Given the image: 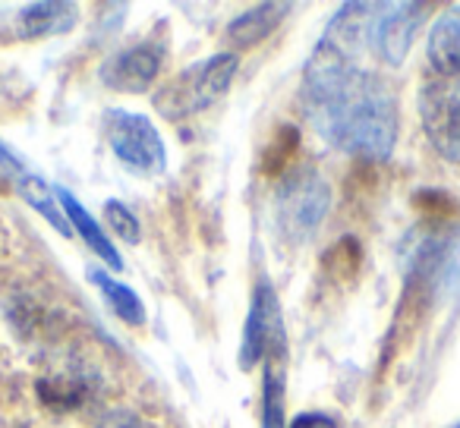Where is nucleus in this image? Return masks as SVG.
Returning <instances> with one entry per match:
<instances>
[{"label": "nucleus", "instance_id": "obj_13", "mask_svg": "<svg viewBox=\"0 0 460 428\" xmlns=\"http://www.w3.org/2000/svg\"><path fill=\"white\" fill-rule=\"evenodd\" d=\"M290 13V4H259V7L240 13L237 20L227 26V41L237 48H256L262 45L269 35L278 32L284 16Z\"/></svg>", "mask_w": 460, "mask_h": 428}, {"label": "nucleus", "instance_id": "obj_3", "mask_svg": "<svg viewBox=\"0 0 460 428\" xmlns=\"http://www.w3.org/2000/svg\"><path fill=\"white\" fill-rule=\"evenodd\" d=\"M275 205L281 233L294 243H303L325 221L328 208H332V186L315 167H300L284 177Z\"/></svg>", "mask_w": 460, "mask_h": 428}, {"label": "nucleus", "instance_id": "obj_7", "mask_svg": "<svg viewBox=\"0 0 460 428\" xmlns=\"http://www.w3.org/2000/svg\"><path fill=\"white\" fill-rule=\"evenodd\" d=\"M426 4H382L378 16L369 22V45L388 66H401L407 60L416 32L426 22Z\"/></svg>", "mask_w": 460, "mask_h": 428}, {"label": "nucleus", "instance_id": "obj_5", "mask_svg": "<svg viewBox=\"0 0 460 428\" xmlns=\"http://www.w3.org/2000/svg\"><path fill=\"white\" fill-rule=\"evenodd\" d=\"M104 135L111 152L120 164L142 177H161L167 170V152L161 133L148 117L136 110H108L104 114Z\"/></svg>", "mask_w": 460, "mask_h": 428}, {"label": "nucleus", "instance_id": "obj_17", "mask_svg": "<svg viewBox=\"0 0 460 428\" xmlns=\"http://www.w3.org/2000/svg\"><path fill=\"white\" fill-rule=\"evenodd\" d=\"M296 148H300V133H296L294 127H284L281 133H278L275 139H271L269 152H265V158H262L265 173H281V170H288L290 161H294V154H296Z\"/></svg>", "mask_w": 460, "mask_h": 428}, {"label": "nucleus", "instance_id": "obj_9", "mask_svg": "<svg viewBox=\"0 0 460 428\" xmlns=\"http://www.w3.org/2000/svg\"><path fill=\"white\" fill-rule=\"evenodd\" d=\"M0 170L7 173L10 179H13L16 192H20L22 198H26L29 205H32L35 211H39L41 218L48 221V224L54 227L58 233H64V237H70L73 227L70 221L64 218V211L58 208V196H54V186H48L45 179L39 177V173L32 170V167L26 164V161L20 158V154L10 152L4 142H0Z\"/></svg>", "mask_w": 460, "mask_h": 428}, {"label": "nucleus", "instance_id": "obj_15", "mask_svg": "<svg viewBox=\"0 0 460 428\" xmlns=\"http://www.w3.org/2000/svg\"><path fill=\"white\" fill-rule=\"evenodd\" d=\"M262 428H284V369L278 362L262 365Z\"/></svg>", "mask_w": 460, "mask_h": 428}, {"label": "nucleus", "instance_id": "obj_11", "mask_svg": "<svg viewBox=\"0 0 460 428\" xmlns=\"http://www.w3.org/2000/svg\"><path fill=\"white\" fill-rule=\"evenodd\" d=\"M79 20L76 4H64V0H54V4H29L16 16V35L22 41L35 39H51V35L70 32Z\"/></svg>", "mask_w": 460, "mask_h": 428}, {"label": "nucleus", "instance_id": "obj_16", "mask_svg": "<svg viewBox=\"0 0 460 428\" xmlns=\"http://www.w3.org/2000/svg\"><path fill=\"white\" fill-rule=\"evenodd\" d=\"M359 258H363L359 256V240L344 237L325 252L322 268H325L332 277H347V281H350V277H357V271H359Z\"/></svg>", "mask_w": 460, "mask_h": 428}, {"label": "nucleus", "instance_id": "obj_10", "mask_svg": "<svg viewBox=\"0 0 460 428\" xmlns=\"http://www.w3.org/2000/svg\"><path fill=\"white\" fill-rule=\"evenodd\" d=\"M54 196H58L60 211H64V218L70 221L73 231L79 233V240H83V243L89 246V249L95 252V256L102 258V262L108 265L111 271H120V268H123L120 252L114 249V243H111V240H108V233H104V227L98 224V221L89 214V208H85V205H79L76 198H73L70 192L64 189V186H54Z\"/></svg>", "mask_w": 460, "mask_h": 428}, {"label": "nucleus", "instance_id": "obj_20", "mask_svg": "<svg viewBox=\"0 0 460 428\" xmlns=\"http://www.w3.org/2000/svg\"><path fill=\"white\" fill-rule=\"evenodd\" d=\"M288 428H341V425H338V419L328 413H300L290 419Z\"/></svg>", "mask_w": 460, "mask_h": 428}, {"label": "nucleus", "instance_id": "obj_2", "mask_svg": "<svg viewBox=\"0 0 460 428\" xmlns=\"http://www.w3.org/2000/svg\"><path fill=\"white\" fill-rule=\"evenodd\" d=\"M237 66L240 57L230 51L211 54V57L186 66L183 73H177L171 83H164L155 92V110L167 120H183V117L211 108L230 89Z\"/></svg>", "mask_w": 460, "mask_h": 428}, {"label": "nucleus", "instance_id": "obj_6", "mask_svg": "<svg viewBox=\"0 0 460 428\" xmlns=\"http://www.w3.org/2000/svg\"><path fill=\"white\" fill-rule=\"evenodd\" d=\"M420 123L429 145L451 164H460V76L432 79L420 92Z\"/></svg>", "mask_w": 460, "mask_h": 428}, {"label": "nucleus", "instance_id": "obj_18", "mask_svg": "<svg viewBox=\"0 0 460 428\" xmlns=\"http://www.w3.org/2000/svg\"><path fill=\"white\" fill-rule=\"evenodd\" d=\"M413 208L420 211L426 221H435V224H441V221H451L460 214V208L454 205V198L447 196L445 189H422L420 196L413 198Z\"/></svg>", "mask_w": 460, "mask_h": 428}, {"label": "nucleus", "instance_id": "obj_8", "mask_svg": "<svg viewBox=\"0 0 460 428\" xmlns=\"http://www.w3.org/2000/svg\"><path fill=\"white\" fill-rule=\"evenodd\" d=\"M167 60V45L158 39H146L133 48H123L104 64L102 83L114 92H127V95H142L155 85L161 66Z\"/></svg>", "mask_w": 460, "mask_h": 428}, {"label": "nucleus", "instance_id": "obj_21", "mask_svg": "<svg viewBox=\"0 0 460 428\" xmlns=\"http://www.w3.org/2000/svg\"><path fill=\"white\" fill-rule=\"evenodd\" d=\"M454 428H460V425H454Z\"/></svg>", "mask_w": 460, "mask_h": 428}, {"label": "nucleus", "instance_id": "obj_1", "mask_svg": "<svg viewBox=\"0 0 460 428\" xmlns=\"http://www.w3.org/2000/svg\"><path fill=\"white\" fill-rule=\"evenodd\" d=\"M303 104L313 127L341 152L363 161H385L394 152L401 110L391 83L325 39L303 76Z\"/></svg>", "mask_w": 460, "mask_h": 428}, {"label": "nucleus", "instance_id": "obj_14", "mask_svg": "<svg viewBox=\"0 0 460 428\" xmlns=\"http://www.w3.org/2000/svg\"><path fill=\"white\" fill-rule=\"evenodd\" d=\"M89 281L102 290L104 302H108L111 312H114L123 325H133V328L146 325V302L139 300V293H136L133 287L120 284L117 277H111L108 271H102V268H89Z\"/></svg>", "mask_w": 460, "mask_h": 428}, {"label": "nucleus", "instance_id": "obj_12", "mask_svg": "<svg viewBox=\"0 0 460 428\" xmlns=\"http://www.w3.org/2000/svg\"><path fill=\"white\" fill-rule=\"evenodd\" d=\"M426 57L432 70L445 79L460 76V4L432 22V32L426 41Z\"/></svg>", "mask_w": 460, "mask_h": 428}, {"label": "nucleus", "instance_id": "obj_4", "mask_svg": "<svg viewBox=\"0 0 460 428\" xmlns=\"http://www.w3.org/2000/svg\"><path fill=\"white\" fill-rule=\"evenodd\" d=\"M288 353V331H284V312L271 281L259 275L252 284V300L250 315H246L243 328V344H240V365L252 369V365L278 362Z\"/></svg>", "mask_w": 460, "mask_h": 428}, {"label": "nucleus", "instance_id": "obj_19", "mask_svg": "<svg viewBox=\"0 0 460 428\" xmlns=\"http://www.w3.org/2000/svg\"><path fill=\"white\" fill-rule=\"evenodd\" d=\"M104 221H108L111 231H114L117 237L123 240V243L136 246L142 240L139 218H136L133 211H129L123 202H117V198H108V202H104Z\"/></svg>", "mask_w": 460, "mask_h": 428}]
</instances>
